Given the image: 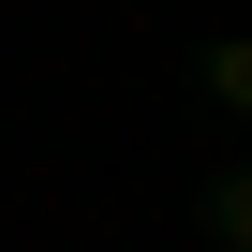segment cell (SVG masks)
<instances>
[{
  "mask_svg": "<svg viewBox=\"0 0 252 252\" xmlns=\"http://www.w3.org/2000/svg\"><path fill=\"white\" fill-rule=\"evenodd\" d=\"M208 237H222V252H252V163H237V178H208Z\"/></svg>",
  "mask_w": 252,
  "mask_h": 252,
  "instance_id": "obj_2",
  "label": "cell"
},
{
  "mask_svg": "<svg viewBox=\"0 0 252 252\" xmlns=\"http://www.w3.org/2000/svg\"><path fill=\"white\" fill-rule=\"evenodd\" d=\"M208 104H222V119H252V30H222V45H208Z\"/></svg>",
  "mask_w": 252,
  "mask_h": 252,
  "instance_id": "obj_1",
  "label": "cell"
}]
</instances>
